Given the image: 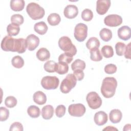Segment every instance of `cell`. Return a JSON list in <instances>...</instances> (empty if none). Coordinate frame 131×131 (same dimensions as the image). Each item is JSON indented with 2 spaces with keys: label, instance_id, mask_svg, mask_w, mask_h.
<instances>
[{
  "label": "cell",
  "instance_id": "1",
  "mask_svg": "<svg viewBox=\"0 0 131 131\" xmlns=\"http://www.w3.org/2000/svg\"><path fill=\"white\" fill-rule=\"evenodd\" d=\"M27 48L26 39L23 38L16 39L7 35L4 37L1 42V48L5 51L16 52L21 54L26 51Z\"/></svg>",
  "mask_w": 131,
  "mask_h": 131
},
{
  "label": "cell",
  "instance_id": "2",
  "mask_svg": "<svg viewBox=\"0 0 131 131\" xmlns=\"http://www.w3.org/2000/svg\"><path fill=\"white\" fill-rule=\"evenodd\" d=\"M117 86V81L114 77H105L102 81L101 93L106 98L112 97L115 93Z\"/></svg>",
  "mask_w": 131,
  "mask_h": 131
},
{
  "label": "cell",
  "instance_id": "3",
  "mask_svg": "<svg viewBox=\"0 0 131 131\" xmlns=\"http://www.w3.org/2000/svg\"><path fill=\"white\" fill-rule=\"evenodd\" d=\"M26 11L29 16L34 20L42 18L45 14L44 9L38 4L33 2L27 6Z\"/></svg>",
  "mask_w": 131,
  "mask_h": 131
},
{
  "label": "cell",
  "instance_id": "4",
  "mask_svg": "<svg viewBox=\"0 0 131 131\" xmlns=\"http://www.w3.org/2000/svg\"><path fill=\"white\" fill-rule=\"evenodd\" d=\"M58 46L62 51L73 56L76 55L77 53L76 47L72 43L71 39L68 36H64L60 37L58 40Z\"/></svg>",
  "mask_w": 131,
  "mask_h": 131
},
{
  "label": "cell",
  "instance_id": "5",
  "mask_svg": "<svg viewBox=\"0 0 131 131\" xmlns=\"http://www.w3.org/2000/svg\"><path fill=\"white\" fill-rule=\"evenodd\" d=\"M77 81V80L73 74H68L61 83L60 86L61 92L64 94L69 93L75 86Z\"/></svg>",
  "mask_w": 131,
  "mask_h": 131
},
{
  "label": "cell",
  "instance_id": "6",
  "mask_svg": "<svg viewBox=\"0 0 131 131\" xmlns=\"http://www.w3.org/2000/svg\"><path fill=\"white\" fill-rule=\"evenodd\" d=\"M59 80L56 76H46L41 80V84L46 90H54L59 85Z\"/></svg>",
  "mask_w": 131,
  "mask_h": 131
},
{
  "label": "cell",
  "instance_id": "7",
  "mask_svg": "<svg viewBox=\"0 0 131 131\" xmlns=\"http://www.w3.org/2000/svg\"><path fill=\"white\" fill-rule=\"evenodd\" d=\"M86 100L89 107L93 110L99 108L102 104L101 98L95 92L89 93L86 96Z\"/></svg>",
  "mask_w": 131,
  "mask_h": 131
},
{
  "label": "cell",
  "instance_id": "8",
  "mask_svg": "<svg viewBox=\"0 0 131 131\" xmlns=\"http://www.w3.org/2000/svg\"><path fill=\"white\" fill-rule=\"evenodd\" d=\"M88 35V27L83 23L77 24L74 29V37L75 39L79 41H84Z\"/></svg>",
  "mask_w": 131,
  "mask_h": 131
},
{
  "label": "cell",
  "instance_id": "9",
  "mask_svg": "<svg viewBox=\"0 0 131 131\" xmlns=\"http://www.w3.org/2000/svg\"><path fill=\"white\" fill-rule=\"evenodd\" d=\"M85 111V107L81 103L72 104L68 107L69 113L74 117H81L84 114Z\"/></svg>",
  "mask_w": 131,
  "mask_h": 131
},
{
  "label": "cell",
  "instance_id": "10",
  "mask_svg": "<svg viewBox=\"0 0 131 131\" xmlns=\"http://www.w3.org/2000/svg\"><path fill=\"white\" fill-rule=\"evenodd\" d=\"M104 24L109 27H117L122 23L121 16L117 14H110L106 16L104 19Z\"/></svg>",
  "mask_w": 131,
  "mask_h": 131
},
{
  "label": "cell",
  "instance_id": "11",
  "mask_svg": "<svg viewBox=\"0 0 131 131\" xmlns=\"http://www.w3.org/2000/svg\"><path fill=\"white\" fill-rule=\"evenodd\" d=\"M110 0H98L96 2V11L100 15H104L111 6Z\"/></svg>",
  "mask_w": 131,
  "mask_h": 131
},
{
  "label": "cell",
  "instance_id": "12",
  "mask_svg": "<svg viewBox=\"0 0 131 131\" xmlns=\"http://www.w3.org/2000/svg\"><path fill=\"white\" fill-rule=\"evenodd\" d=\"M27 48L29 51L34 50L39 45V39L34 34H30L26 38Z\"/></svg>",
  "mask_w": 131,
  "mask_h": 131
},
{
  "label": "cell",
  "instance_id": "13",
  "mask_svg": "<svg viewBox=\"0 0 131 131\" xmlns=\"http://www.w3.org/2000/svg\"><path fill=\"white\" fill-rule=\"evenodd\" d=\"M63 13L66 17L69 19H72L76 17L78 15V9L75 5H69L65 7Z\"/></svg>",
  "mask_w": 131,
  "mask_h": 131
},
{
  "label": "cell",
  "instance_id": "14",
  "mask_svg": "<svg viewBox=\"0 0 131 131\" xmlns=\"http://www.w3.org/2000/svg\"><path fill=\"white\" fill-rule=\"evenodd\" d=\"M95 123L101 126L105 124L108 120L107 115L103 111H99L95 113L94 117Z\"/></svg>",
  "mask_w": 131,
  "mask_h": 131
},
{
  "label": "cell",
  "instance_id": "15",
  "mask_svg": "<svg viewBox=\"0 0 131 131\" xmlns=\"http://www.w3.org/2000/svg\"><path fill=\"white\" fill-rule=\"evenodd\" d=\"M117 33L118 37L123 40L129 39L131 36L130 28L127 26H123L119 28Z\"/></svg>",
  "mask_w": 131,
  "mask_h": 131
},
{
  "label": "cell",
  "instance_id": "16",
  "mask_svg": "<svg viewBox=\"0 0 131 131\" xmlns=\"http://www.w3.org/2000/svg\"><path fill=\"white\" fill-rule=\"evenodd\" d=\"M122 117L121 112L118 109H114L111 111L109 114L110 121L113 123H119Z\"/></svg>",
  "mask_w": 131,
  "mask_h": 131
},
{
  "label": "cell",
  "instance_id": "17",
  "mask_svg": "<svg viewBox=\"0 0 131 131\" xmlns=\"http://www.w3.org/2000/svg\"><path fill=\"white\" fill-rule=\"evenodd\" d=\"M54 108L51 105H47L41 110L42 117L46 120L50 119L54 115Z\"/></svg>",
  "mask_w": 131,
  "mask_h": 131
},
{
  "label": "cell",
  "instance_id": "18",
  "mask_svg": "<svg viewBox=\"0 0 131 131\" xmlns=\"http://www.w3.org/2000/svg\"><path fill=\"white\" fill-rule=\"evenodd\" d=\"M34 102L39 105H43L47 101V96L41 91H37L33 94Z\"/></svg>",
  "mask_w": 131,
  "mask_h": 131
},
{
  "label": "cell",
  "instance_id": "19",
  "mask_svg": "<svg viewBox=\"0 0 131 131\" xmlns=\"http://www.w3.org/2000/svg\"><path fill=\"white\" fill-rule=\"evenodd\" d=\"M36 55L39 60L43 61L49 59L50 53L47 49L45 48H41L37 51Z\"/></svg>",
  "mask_w": 131,
  "mask_h": 131
},
{
  "label": "cell",
  "instance_id": "20",
  "mask_svg": "<svg viewBox=\"0 0 131 131\" xmlns=\"http://www.w3.org/2000/svg\"><path fill=\"white\" fill-rule=\"evenodd\" d=\"M11 9L14 11H20L24 8L25 2L24 0H11L10 1Z\"/></svg>",
  "mask_w": 131,
  "mask_h": 131
},
{
  "label": "cell",
  "instance_id": "21",
  "mask_svg": "<svg viewBox=\"0 0 131 131\" xmlns=\"http://www.w3.org/2000/svg\"><path fill=\"white\" fill-rule=\"evenodd\" d=\"M34 29L38 34L40 35H43L47 32L48 27L44 21H39L34 25Z\"/></svg>",
  "mask_w": 131,
  "mask_h": 131
},
{
  "label": "cell",
  "instance_id": "22",
  "mask_svg": "<svg viewBox=\"0 0 131 131\" xmlns=\"http://www.w3.org/2000/svg\"><path fill=\"white\" fill-rule=\"evenodd\" d=\"M100 44V41L98 38L92 37L89 38L87 41L86 43V47L90 51L96 48H99Z\"/></svg>",
  "mask_w": 131,
  "mask_h": 131
},
{
  "label": "cell",
  "instance_id": "23",
  "mask_svg": "<svg viewBox=\"0 0 131 131\" xmlns=\"http://www.w3.org/2000/svg\"><path fill=\"white\" fill-rule=\"evenodd\" d=\"M47 20L49 25L51 26H57L58 25L61 20L60 15L56 13H53L50 14Z\"/></svg>",
  "mask_w": 131,
  "mask_h": 131
},
{
  "label": "cell",
  "instance_id": "24",
  "mask_svg": "<svg viewBox=\"0 0 131 131\" xmlns=\"http://www.w3.org/2000/svg\"><path fill=\"white\" fill-rule=\"evenodd\" d=\"M85 68V63L84 61L77 59L71 64V68L73 71H83Z\"/></svg>",
  "mask_w": 131,
  "mask_h": 131
},
{
  "label": "cell",
  "instance_id": "25",
  "mask_svg": "<svg viewBox=\"0 0 131 131\" xmlns=\"http://www.w3.org/2000/svg\"><path fill=\"white\" fill-rule=\"evenodd\" d=\"M101 39L104 41H108L112 38V32L111 30L104 28L99 32Z\"/></svg>",
  "mask_w": 131,
  "mask_h": 131
},
{
  "label": "cell",
  "instance_id": "26",
  "mask_svg": "<svg viewBox=\"0 0 131 131\" xmlns=\"http://www.w3.org/2000/svg\"><path fill=\"white\" fill-rule=\"evenodd\" d=\"M27 113L30 117L33 118H35L40 116V111L38 107L34 105H32L28 108Z\"/></svg>",
  "mask_w": 131,
  "mask_h": 131
},
{
  "label": "cell",
  "instance_id": "27",
  "mask_svg": "<svg viewBox=\"0 0 131 131\" xmlns=\"http://www.w3.org/2000/svg\"><path fill=\"white\" fill-rule=\"evenodd\" d=\"M20 31V28L19 26L13 24H10L7 27V31L9 36H16L17 35Z\"/></svg>",
  "mask_w": 131,
  "mask_h": 131
},
{
  "label": "cell",
  "instance_id": "28",
  "mask_svg": "<svg viewBox=\"0 0 131 131\" xmlns=\"http://www.w3.org/2000/svg\"><path fill=\"white\" fill-rule=\"evenodd\" d=\"M69 71V66L67 63L60 62L57 63L56 72L59 75H63L67 73Z\"/></svg>",
  "mask_w": 131,
  "mask_h": 131
},
{
  "label": "cell",
  "instance_id": "29",
  "mask_svg": "<svg viewBox=\"0 0 131 131\" xmlns=\"http://www.w3.org/2000/svg\"><path fill=\"white\" fill-rule=\"evenodd\" d=\"M12 66L17 69L22 68L24 65V60L23 58L20 56L17 55L14 56L11 60Z\"/></svg>",
  "mask_w": 131,
  "mask_h": 131
},
{
  "label": "cell",
  "instance_id": "30",
  "mask_svg": "<svg viewBox=\"0 0 131 131\" xmlns=\"http://www.w3.org/2000/svg\"><path fill=\"white\" fill-rule=\"evenodd\" d=\"M57 63L53 60H49L44 64V69L49 73H53L56 72Z\"/></svg>",
  "mask_w": 131,
  "mask_h": 131
},
{
  "label": "cell",
  "instance_id": "31",
  "mask_svg": "<svg viewBox=\"0 0 131 131\" xmlns=\"http://www.w3.org/2000/svg\"><path fill=\"white\" fill-rule=\"evenodd\" d=\"M101 53L103 56L107 58H111L114 55V51L112 46L108 45L104 46L101 48Z\"/></svg>",
  "mask_w": 131,
  "mask_h": 131
},
{
  "label": "cell",
  "instance_id": "32",
  "mask_svg": "<svg viewBox=\"0 0 131 131\" xmlns=\"http://www.w3.org/2000/svg\"><path fill=\"white\" fill-rule=\"evenodd\" d=\"M90 58L94 61H99L102 60V56L100 53L99 48L90 50Z\"/></svg>",
  "mask_w": 131,
  "mask_h": 131
},
{
  "label": "cell",
  "instance_id": "33",
  "mask_svg": "<svg viewBox=\"0 0 131 131\" xmlns=\"http://www.w3.org/2000/svg\"><path fill=\"white\" fill-rule=\"evenodd\" d=\"M73 60V56L71 54L64 52L61 54L58 57V61L60 62H64L67 64L71 63Z\"/></svg>",
  "mask_w": 131,
  "mask_h": 131
},
{
  "label": "cell",
  "instance_id": "34",
  "mask_svg": "<svg viewBox=\"0 0 131 131\" xmlns=\"http://www.w3.org/2000/svg\"><path fill=\"white\" fill-rule=\"evenodd\" d=\"M24 19L23 16L19 14H14L11 17V23L17 26L22 25L24 23Z\"/></svg>",
  "mask_w": 131,
  "mask_h": 131
},
{
  "label": "cell",
  "instance_id": "35",
  "mask_svg": "<svg viewBox=\"0 0 131 131\" xmlns=\"http://www.w3.org/2000/svg\"><path fill=\"white\" fill-rule=\"evenodd\" d=\"M81 17L82 19L85 21L91 20L93 17V13L91 10L85 9L81 12Z\"/></svg>",
  "mask_w": 131,
  "mask_h": 131
},
{
  "label": "cell",
  "instance_id": "36",
  "mask_svg": "<svg viewBox=\"0 0 131 131\" xmlns=\"http://www.w3.org/2000/svg\"><path fill=\"white\" fill-rule=\"evenodd\" d=\"M5 104L7 107L9 108L13 107L17 104V100L14 96H8L5 99Z\"/></svg>",
  "mask_w": 131,
  "mask_h": 131
},
{
  "label": "cell",
  "instance_id": "37",
  "mask_svg": "<svg viewBox=\"0 0 131 131\" xmlns=\"http://www.w3.org/2000/svg\"><path fill=\"white\" fill-rule=\"evenodd\" d=\"M126 46L124 43L122 42H118L115 45L116 52L117 55L122 56L125 52Z\"/></svg>",
  "mask_w": 131,
  "mask_h": 131
},
{
  "label": "cell",
  "instance_id": "38",
  "mask_svg": "<svg viewBox=\"0 0 131 131\" xmlns=\"http://www.w3.org/2000/svg\"><path fill=\"white\" fill-rule=\"evenodd\" d=\"M9 116V110L4 107H0V120L1 121H4L8 119Z\"/></svg>",
  "mask_w": 131,
  "mask_h": 131
},
{
  "label": "cell",
  "instance_id": "39",
  "mask_svg": "<svg viewBox=\"0 0 131 131\" xmlns=\"http://www.w3.org/2000/svg\"><path fill=\"white\" fill-rule=\"evenodd\" d=\"M66 108L63 105H58L55 109V114L58 118L63 117L66 113Z\"/></svg>",
  "mask_w": 131,
  "mask_h": 131
},
{
  "label": "cell",
  "instance_id": "40",
  "mask_svg": "<svg viewBox=\"0 0 131 131\" xmlns=\"http://www.w3.org/2000/svg\"><path fill=\"white\" fill-rule=\"evenodd\" d=\"M117 67L114 64H108L104 67V71L106 74H113L117 71Z\"/></svg>",
  "mask_w": 131,
  "mask_h": 131
},
{
  "label": "cell",
  "instance_id": "41",
  "mask_svg": "<svg viewBox=\"0 0 131 131\" xmlns=\"http://www.w3.org/2000/svg\"><path fill=\"white\" fill-rule=\"evenodd\" d=\"M9 130L10 131H13V130L23 131V125L20 122H15L11 125Z\"/></svg>",
  "mask_w": 131,
  "mask_h": 131
},
{
  "label": "cell",
  "instance_id": "42",
  "mask_svg": "<svg viewBox=\"0 0 131 131\" xmlns=\"http://www.w3.org/2000/svg\"><path fill=\"white\" fill-rule=\"evenodd\" d=\"M73 74L76 78L78 81H80L82 80L84 78V73L83 71H74Z\"/></svg>",
  "mask_w": 131,
  "mask_h": 131
},
{
  "label": "cell",
  "instance_id": "43",
  "mask_svg": "<svg viewBox=\"0 0 131 131\" xmlns=\"http://www.w3.org/2000/svg\"><path fill=\"white\" fill-rule=\"evenodd\" d=\"M124 54L125 58L130 59V42L126 46Z\"/></svg>",
  "mask_w": 131,
  "mask_h": 131
},
{
  "label": "cell",
  "instance_id": "44",
  "mask_svg": "<svg viewBox=\"0 0 131 131\" xmlns=\"http://www.w3.org/2000/svg\"><path fill=\"white\" fill-rule=\"evenodd\" d=\"M117 130L118 129H117V128H114L113 126H107V127L104 128V129H103V130Z\"/></svg>",
  "mask_w": 131,
  "mask_h": 131
}]
</instances>
